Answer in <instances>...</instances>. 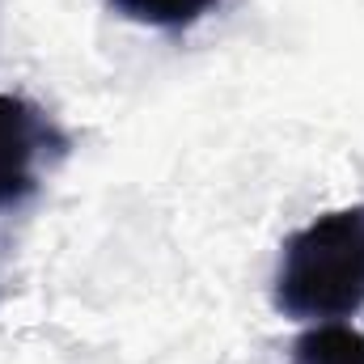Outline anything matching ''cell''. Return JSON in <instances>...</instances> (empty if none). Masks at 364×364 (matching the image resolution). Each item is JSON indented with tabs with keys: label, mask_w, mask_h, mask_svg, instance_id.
<instances>
[{
	"label": "cell",
	"mask_w": 364,
	"mask_h": 364,
	"mask_svg": "<svg viewBox=\"0 0 364 364\" xmlns=\"http://www.w3.org/2000/svg\"><path fill=\"white\" fill-rule=\"evenodd\" d=\"M275 309L292 322H343L364 309V203L296 229L275 263Z\"/></svg>",
	"instance_id": "obj_1"
},
{
	"label": "cell",
	"mask_w": 364,
	"mask_h": 364,
	"mask_svg": "<svg viewBox=\"0 0 364 364\" xmlns=\"http://www.w3.org/2000/svg\"><path fill=\"white\" fill-rule=\"evenodd\" d=\"M292 364H364V335L343 322H318L292 343Z\"/></svg>",
	"instance_id": "obj_4"
},
{
	"label": "cell",
	"mask_w": 364,
	"mask_h": 364,
	"mask_svg": "<svg viewBox=\"0 0 364 364\" xmlns=\"http://www.w3.org/2000/svg\"><path fill=\"white\" fill-rule=\"evenodd\" d=\"M119 17L149 26V30H191L195 21H203L212 9H220L225 0H106Z\"/></svg>",
	"instance_id": "obj_3"
},
{
	"label": "cell",
	"mask_w": 364,
	"mask_h": 364,
	"mask_svg": "<svg viewBox=\"0 0 364 364\" xmlns=\"http://www.w3.org/2000/svg\"><path fill=\"white\" fill-rule=\"evenodd\" d=\"M68 157V136L30 97L0 93V208H17Z\"/></svg>",
	"instance_id": "obj_2"
}]
</instances>
